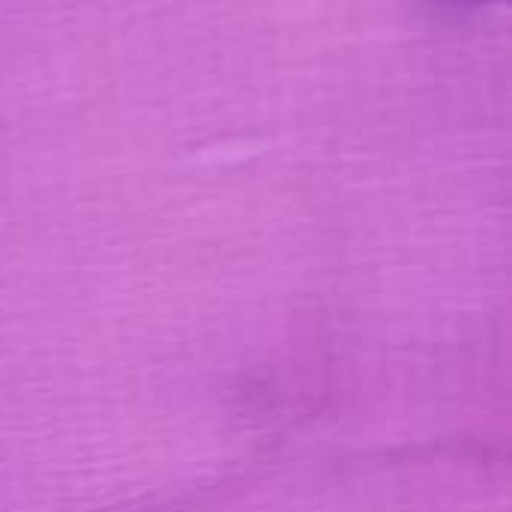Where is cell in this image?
Instances as JSON below:
<instances>
[{"mask_svg":"<svg viewBox=\"0 0 512 512\" xmlns=\"http://www.w3.org/2000/svg\"><path fill=\"white\" fill-rule=\"evenodd\" d=\"M438 9H447V12H468V9H483V6H492V3H504V0H432Z\"/></svg>","mask_w":512,"mask_h":512,"instance_id":"cell-1","label":"cell"}]
</instances>
